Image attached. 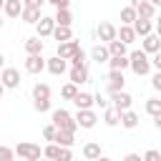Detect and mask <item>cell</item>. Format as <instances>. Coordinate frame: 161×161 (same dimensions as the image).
Returning a JSON list of instances; mask_svg holds the SVG:
<instances>
[{"mask_svg": "<svg viewBox=\"0 0 161 161\" xmlns=\"http://www.w3.org/2000/svg\"><path fill=\"white\" fill-rule=\"evenodd\" d=\"M101 156V143L98 141H88L86 146H83V158L86 161H93V158H98Z\"/></svg>", "mask_w": 161, "mask_h": 161, "instance_id": "obj_24", "label": "cell"}, {"mask_svg": "<svg viewBox=\"0 0 161 161\" xmlns=\"http://www.w3.org/2000/svg\"><path fill=\"white\" fill-rule=\"evenodd\" d=\"M20 10H23V0H5L3 3V13L8 18H20Z\"/></svg>", "mask_w": 161, "mask_h": 161, "instance_id": "obj_18", "label": "cell"}, {"mask_svg": "<svg viewBox=\"0 0 161 161\" xmlns=\"http://www.w3.org/2000/svg\"><path fill=\"white\" fill-rule=\"evenodd\" d=\"M50 35H53L58 43H63V40H70V38H73V30H70V28H65V25H55Z\"/></svg>", "mask_w": 161, "mask_h": 161, "instance_id": "obj_28", "label": "cell"}, {"mask_svg": "<svg viewBox=\"0 0 161 161\" xmlns=\"http://www.w3.org/2000/svg\"><path fill=\"white\" fill-rule=\"evenodd\" d=\"M123 161H143V158H141V153H126Z\"/></svg>", "mask_w": 161, "mask_h": 161, "instance_id": "obj_45", "label": "cell"}, {"mask_svg": "<svg viewBox=\"0 0 161 161\" xmlns=\"http://www.w3.org/2000/svg\"><path fill=\"white\" fill-rule=\"evenodd\" d=\"M20 20L35 25V23L40 20V10H38V8H23V10H20Z\"/></svg>", "mask_w": 161, "mask_h": 161, "instance_id": "obj_26", "label": "cell"}, {"mask_svg": "<svg viewBox=\"0 0 161 161\" xmlns=\"http://www.w3.org/2000/svg\"><path fill=\"white\" fill-rule=\"evenodd\" d=\"M138 3H143V0H131V8H136Z\"/></svg>", "mask_w": 161, "mask_h": 161, "instance_id": "obj_47", "label": "cell"}, {"mask_svg": "<svg viewBox=\"0 0 161 161\" xmlns=\"http://www.w3.org/2000/svg\"><path fill=\"white\" fill-rule=\"evenodd\" d=\"M93 161H113V158H108V156H103V153H101V156H98V158H93Z\"/></svg>", "mask_w": 161, "mask_h": 161, "instance_id": "obj_46", "label": "cell"}, {"mask_svg": "<svg viewBox=\"0 0 161 161\" xmlns=\"http://www.w3.org/2000/svg\"><path fill=\"white\" fill-rule=\"evenodd\" d=\"M0 28H3V18H0Z\"/></svg>", "mask_w": 161, "mask_h": 161, "instance_id": "obj_54", "label": "cell"}, {"mask_svg": "<svg viewBox=\"0 0 161 161\" xmlns=\"http://www.w3.org/2000/svg\"><path fill=\"white\" fill-rule=\"evenodd\" d=\"M123 83H126L123 70H111V73H108V78H106V88H108V93L123 91Z\"/></svg>", "mask_w": 161, "mask_h": 161, "instance_id": "obj_9", "label": "cell"}, {"mask_svg": "<svg viewBox=\"0 0 161 161\" xmlns=\"http://www.w3.org/2000/svg\"><path fill=\"white\" fill-rule=\"evenodd\" d=\"M53 143H58V146H65V148H73L75 138H73V133H70V131H60V128H55Z\"/></svg>", "mask_w": 161, "mask_h": 161, "instance_id": "obj_16", "label": "cell"}, {"mask_svg": "<svg viewBox=\"0 0 161 161\" xmlns=\"http://www.w3.org/2000/svg\"><path fill=\"white\" fill-rule=\"evenodd\" d=\"M78 65H86V53H83V50H78V53L70 58V68H78Z\"/></svg>", "mask_w": 161, "mask_h": 161, "instance_id": "obj_38", "label": "cell"}, {"mask_svg": "<svg viewBox=\"0 0 161 161\" xmlns=\"http://www.w3.org/2000/svg\"><path fill=\"white\" fill-rule=\"evenodd\" d=\"M131 28H133V33H136V38L141 35H148V33H153V18H136L133 23H131Z\"/></svg>", "mask_w": 161, "mask_h": 161, "instance_id": "obj_7", "label": "cell"}, {"mask_svg": "<svg viewBox=\"0 0 161 161\" xmlns=\"http://www.w3.org/2000/svg\"><path fill=\"white\" fill-rule=\"evenodd\" d=\"M45 3H50L53 8H68V0H45Z\"/></svg>", "mask_w": 161, "mask_h": 161, "instance_id": "obj_44", "label": "cell"}, {"mask_svg": "<svg viewBox=\"0 0 161 161\" xmlns=\"http://www.w3.org/2000/svg\"><path fill=\"white\" fill-rule=\"evenodd\" d=\"M53 136H55V126L50 123V126L43 128V138H45V141H53Z\"/></svg>", "mask_w": 161, "mask_h": 161, "instance_id": "obj_40", "label": "cell"}, {"mask_svg": "<svg viewBox=\"0 0 161 161\" xmlns=\"http://www.w3.org/2000/svg\"><path fill=\"white\" fill-rule=\"evenodd\" d=\"M116 38H118L121 43H126V45H131V43L136 40V33H133V28H131V25H121V28L116 30Z\"/></svg>", "mask_w": 161, "mask_h": 161, "instance_id": "obj_21", "label": "cell"}, {"mask_svg": "<svg viewBox=\"0 0 161 161\" xmlns=\"http://www.w3.org/2000/svg\"><path fill=\"white\" fill-rule=\"evenodd\" d=\"M0 83H3L5 88H18V86H20V70H18V68H3Z\"/></svg>", "mask_w": 161, "mask_h": 161, "instance_id": "obj_5", "label": "cell"}, {"mask_svg": "<svg viewBox=\"0 0 161 161\" xmlns=\"http://www.w3.org/2000/svg\"><path fill=\"white\" fill-rule=\"evenodd\" d=\"M108 65H111V70H126L128 68V55H111Z\"/></svg>", "mask_w": 161, "mask_h": 161, "instance_id": "obj_30", "label": "cell"}, {"mask_svg": "<svg viewBox=\"0 0 161 161\" xmlns=\"http://www.w3.org/2000/svg\"><path fill=\"white\" fill-rule=\"evenodd\" d=\"M33 108H35L38 113H45V111H50V98H40V101H33Z\"/></svg>", "mask_w": 161, "mask_h": 161, "instance_id": "obj_36", "label": "cell"}, {"mask_svg": "<svg viewBox=\"0 0 161 161\" xmlns=\"http://www.w3.org/2000/svg\"><path fill=\"white\" fill-rule=\"evenodd\" d=\"M128 68L136 73V75H148L151 73V63H148V55L143 50H133L128 55Z\"/></svg>", "mask_w": 161, "mask_h": 161, "instance_id": "obj_1", "label": "cell"}, {"mask_svg": "<svg viewBox=\"0 0 161 161\" xmlns=\"http://www.w3.org/2000/svg\"><path fill=\"white\" fill-rule=\"evenodd\" d=\"M118 118H121V111H116L113 106L103 108V123L106 126H118Z\"/></svg>", "mask_w": 161, "mask_h": 161, "instance_id": "obj_27", "label": "cell"}, {"mask_svg": "<svg viewBox=\"0 0 161 161\" xmlns=\"http://www.w3.org/2000/svg\"><path fill=\"white\" fill-rule=\"evenodd\" d=\"M111 101H113V108H116V111H128L131 103H133L131 93H126V91H116V93H111Z\"/></svg>", "mask_w": 161, "mask_h": 161, "instance_id": "obj_10", "label": "cell"}, {"mask_svg": "<svg viewBox=\"0 0 161 161\" xmlns=\"http://www.w3.org/2000/svg\"><path fill=\"white\" fill-rule=\"evenodd\" d=\"M55 25H65V28H70V23H73V15H70V10L68 8H55Z\"/></svg>", "mask_w": 161, "mask_h": 161, "instance_id": "obj_20", "label": "cell"}, {"mask_svg": "<svg viewBox=\"0 0 161 161\" xmlns=\"http://www.w3.org/2000/svg\"><path fill=\"white\" fill-rule=\"evenodd\" d=\"M45 68H48L53 75H63V73H65V68H68V60H63V58L53 55V58H48V60H45Z\"/></svg>", "mask_w": 161, "mask_h": 161, "instance_id": "obj_14", "label": "cell"}, {"mask_svg": "<svg viewBox=\"0 0 161 161\" xmlns=\"http://www.w3.org/2000/svg\"><path fill=\"white\" fill-rule=\"evenodd\" d=\"M53 28H55V20H53V18H48V15H40V20L35 23L38 38H48V35L53 33Z\"/></svg>", "mask_w": 161, "mask_h": 161, "instance_id": "obj_12", "label": "cell"}, {"mask_svg": "<svg viewBox=\"0 0 161 161\" xmlns=\"http://www.w3.org/2000/svg\"><path fill=\"white\" fill-rule=\"evenodd\" d=\"M3 65H5V55L0 53V68H3Z\"/></svg>", "mask_w": 161, "mask_h": 161, "instance_id": "obj_49", "label": "cell"}, {"mask_svg": "<svg viewBox=\"0 0 161 161\" xmlns=\"http://www.w3.org/2000/svg\"><path fill=\"white\" fill-rule=\"evenodd\" d=\"M133 10H136V18H156V5H151L148 0L138 3Z\"/></svg>", "mask_w": 161, "mask_h": 161, "instance_id": "obj_19", "label": "cell"}, {"mask_svg": "<svg viewBox=\"0 0 161 161\" xmlns=\"http://www.w3.org/2000/svg\"><path fill=\"white\" fill-rule=\"evenodd\" d=\"M25 53H28V55H38V53H43V38H38V35L28 38V40H25Z\"/></svg>", "mask_w": 161, "mask_h": 161, "instance_id": "obj_22", "label": "cell"}, {"mask_svg": "<svg viewBox=\"0 0 161 161\" xmlns=\"http://www.w3.org/2000/svg\"><path fill=\"white\" fill-rule=\"evenodd\" d=\"M73 121H75L80 128H93V126H96V121H98V116H96L91 108H83V111H78V113L73 116Z\"/></svg>", "mask_w": 161, "mask_h": 161, "instance_id": "obj_6", "label": "cell"}, {"mask_svg": "<svg viewBox=\"0 0 161 161\" xmlns=\"http://www.w3.org/2000/svg\"><path fill=\"white\" fill-rule=\"evenodd\" d=\"M58 148H60V146L50 141V143L43 148V158H50V161H55V156H58Z\"/></svg>", "mask_w": 161, "mask_h": 161, "instance_id": "obj_35", "label": "cell"}, {"mask_svg": "<svg viewBox=\"0 0 161 161\" xmlns=\"http://www.w3.org/2000/svg\"><path fill=\"white\" fill-rule=\"evenodd\" d=\"M118 123H121L123 128H128V131H131V128H136V126H138V113H136V111H131V108H128V111H121Z\"/></svg>", "mask_w": 161, "mask_h": 161, "instance_id": "obj_15", "label": "cell"}, {"mask_svg": "<svg viewBox=\"0 0 161 161\" xmlns=\"http://www.w3.org/2000/svg\"><path fill=\"white\" fill-rule=\"evenodd\" d=\"M38 161H50V158H43V156H40V158H38Z\"/></svg>", "mask_w": 161, "mask_h": 161, "instance_id": "obj_52", "label": "cell"}, {"mask_svg": "<svg viewBox=\"0 0 161 161\" xmlns=\"http://www.w3.org/2000/svg\"><path fill=\"white\" fill-rule=\"evenodd\" d=\"M50 121H53V126L60 128V131H70V133H75V128H78V123L73 121V116H70L65 108H55V111L50 113Z\"/></svg>", "mask_w": 161, "mask_h": 161, "instance_id": "obj_2", "label": "cell"}, {"mask_svg": "<svg viewBox=\"0 0 161 161\" xmlns=\"http://www.w3.org/2000/svg\"><path fill=\"white\" fill-rule=\"evenodd\" d=\"M106 48H108V55H126V43H121L118 38L108 40V43H106Z\"/></svg>", "mask_w": 161, "mask_h": 161, "instance_id": "obj_29", "label": "cell"}, {"mask_svg": "<svg viewBox=\"0 0 161 161\" xmlns=\"http://www.w3.org/2000/svg\"><path fill=\"white\" fill-rule=\"evenodd\" d=\"M78 50H80V45H78V40H73V38L58 43V58H63V60H70Z\"/></svg>", "mask_w": 161, "mask_h": 161, "instance_id": "obj_4", "label": "cell"}, {"mask_svg": "<svg viewBox=\"0 0 161 161\" xmlns=\"http://www.w3.org/2000/svg\"><path fill=\"white\" fill-rule=\"evenodd\" d=\"M0 161H13V156H8V158H0Z\"/></svg>", "mask_w": 161, "mask_h": 161, "instance_id": "obj_51", "label": "cell"}, {"mask_svg": "<svg viewBox=\"0 0 161 161\" xmlns=\"http://www.w3.org/2000/svg\"><path fill=\"white\" fill-rule=\"evenodd\" d=\"M3 96H5V86L0 83V98H3Z\"/></svg>", "mask_w": 161, "mask_h": 161, "instance_id": "obj_50", "label": "cell"}, {"mask_svg": "<svg viewBox=\"0 0 161 161\" xmlns=\"http://www.w3.org/2000/svg\"><path fill=\"white\" fill-rule=\"evenodd\" d=\"M141 40H143V43H141V50H143L146 55H151V53H158V50H161V38H158L156 33H148V35H143Z\"/></svg>", "mask_w": 161, "mask_h": 161, "instance_id": "obj_8", "label": "cell"}, {"mask_svg": "<svg viewBox=\"0 0 161 161\" xmlns=\"http://www.w3.org/2000/svg\"><path fill=\"white\" fill-rule=\"evenodd\" d=\"M75 93H78V86H75V83H65V86L60 88V96H63L65 101H73Z\"/></svg>", "mask_w": 161, "mask_h": 161, "instance_id": "obj_34", "label": "cell"}, {"mask_svg": "<svg viewBox=\"0 0 161 161\" xmlns=\"http://www.w3.org/2000/svg\"><path fill=\"white\" fill-rule=\"evenodd\" d=\"M73 106H75L78 111H83V108H93V96H91V93L78 91V93L73 96Z\"/></svg>", "mask_w": 161, "mask_h": 161, "instance_id": "obj_17", "label": "cell"}, {"mask_svg": "<svg viewBox=\"0 0 161 161\" xmlns=\"http://www.w3.org/2000/svg\"><path fill=\"white\" fill-rule=\"evenodd\" d=\"M141 158H143V161H161V153H158L156 148H148V151H146Z\"/></svg>", "mask_w": 161, "mask_h": 161, "instance_id": "obj_39", "label": "cell"}, {"mask_svg": "<svg viewBox=\"0 0 161 161\" xmlns=\"http://www.w3.org/2000/svg\"><path fill=\"white\" fill-rule=\"evenodd\" d=\"M3 3H5V0H0V10H3Z\"/></svg>", "mask_w": 161, "mask_h": 161, "instance_id": "obj_53", "label": "cell"}, {"mask_svg": "<svg viewBox=\"0 0 161 161\" xmlns=\"http://www.w3.org/2000/svg\"><path fill=\"white\" fill-rule=\"evenodd\" d=\"M148 3H151V5H156V8L161 5V0H148Z\"/></svg>", "mask_w": 161, "mask_h": 161, "instance_id": "obj_48", "label": "cell"}, {"mask_svg": "<svg viewBox=\"0 0 161 161\" xmlns=\"http://www.w3.org/2000/svg\"><path fill=\"white\" fill-rule=\"evenodd\" d=\"M13 153H15V156H20L23 161H38V158L43 156L40 146H38V143H30V141H20V143L13 148Z\"/></svg>", "mask_w": 161, "mask_h": 161, "instance_id": "obj_3", "label": "cell"}, {"mask_svg": "<svg viewBox=\"0 0 161 161\" xmlns=\"http://www.w3.org/2000/svg\"><path fill=\"white\" fill-rule=\"evenodd\" d=\"M70 83H75V86H80V83H88V68H86V65L70 68Z\"/></svg>", "mask_w": 161, "mask_h": 161, "instance_id": "obj_23", "label": "cell"}, {"mask_svg": "<svg viewBox=\"0 0 161 161\" xmlns=\"http://www.w3.org/2000/svg\"><path fill=\"white\" fill-rule=\"evenodd\" d=\"M133 20H136V10H133L131 5L121 8V25H131Z\"/></svg>", "mask_w": 161, "mask_h": 161, "instance_id": "obj_33", "label": "cell"}, {"mask_svg": "<svg viewBox=\"0 0 161 161\" xmlns=\"http://www.w3.org/2000/svg\"><path fill=\"white\" fill-rule=\"evenodd\" d=\"M43 3H45V0H23V8H38V10H40Z\"/></svg>", "mask_w": 161, "mask_h": 161, "instance_id": "obj_42", "label": "cell"}, {"mask_svg": "<svg viewBox=\"0 0 161 161\" xmlns=\"http://www.w3.org/2000/svg\"><path fill=\"white\" fill-rule=\"evenodd\" d=\"M146 113H148L151 118L161 116V101H158V98H148V101H146Z\"/></svg>", "mask_w": 161, "mask_h": 161, "instance_id": "obj_32", "label": "cell"}, {"mask_svg": "<svg viewBox=\"0 0 161 161\" xmlns=\"http://www.w3.org/2000/svg\"><path fill=\"white\" fill-rule=\"evenodd\" d=\"M40 98H50V86L48 83H35L33 86V101H40Z\"/></svg>", "mask_w": 161, "mask_h": 161, "instance_id": "obj_31", "label": "cell"}, {"mask_svg": "<svg viewBox=\"0 0 161 161\" xmlns=\"http://www.w3.org/2000/svg\"><path fill=\"white\" fill-rule=\"evenodd\" d=\"M93 106H98V108H108V101L98 93V96H93Z\"/></svg>", "mask_w": 161, "mask_h": 161, "instance_id": "obj_41", "label": "cell"}, {"mask_svg": "<svg viewBox=\"0 0 161 161\" xmlns=\"http://www.w3.org/2000/svg\"><path fill=\"white\" fill-rule=\"evenodd\" d=\"M25 70L33 73V75L43 73V70H45V58H43L40 53H38V55H28V58H25Z\"/></svg>", "mask_w": 161, "mask_h": 161, "instance_id": "obj_11", "label": "cell"}, {"mask_svg": "<svg viewBox=\"0 0 161 161\" xmlns=\"http://www.w3.org/2000/svg\"><path fill=\"white\" fill-rule=\"evenodd\" d=\"M96 35H98V40H101V43H108V40H113V38H116V25L103 20V23L96 28Z\"/></svg>", "mask_w": 161, "mask_h": 161, "instance_id": "obj_13", "label": "cell"}, {"mask_svg": "<svg viewBox=\"0 0 161 161\" xmlns=\"http://www.w3.org/2000/svg\"><path fill=\"white\" fill-rule=\"evenodd\" d=\"M55 161H73V151H70V148H65V146H60V148H58Z\"/></svg>", "mask_w": 161, "mask_h": 161, "instance_id": "obj_37", "label": "cell"}, {"mask_svg": "<svg viewBox=\"0 0 161 161\" xmlns=\"http://www.w3.org/2000/svg\"><path fill=\"white\" fill-rule=\"evenodd\" d=\"M151 86H153V91H161V73L151 75Z\"/></svg>", "mask_w": 161, "mask_h": 161, "instance_id": "obj_43", "label": "cell"}, {"mask_svg": "<svg viewBox=\"0 0 161 161\" xmlns=\"http://www.w3.org/2000/svg\"><path fill=\"white\" fill-rule=\"evenodd\" d=\"M73 161H80V158H73ZM83 161H86V158H83Z\"/></svg>", "mask_w": 161, "mask_h": 161, "instance_id": "obj_55", "label": "cell"}, {"mask_svg": "<svg viewBox=\"0 0 161 161\" xmlns=\"http://www.w3.org/2000/svg\"><path fill=\"white\" fill-rule=\"evenodd\" d=\"M91 58L96 60V63H108V48H106V43H101V45H93V50H91Z\"/></svg>", "mask_w": 161, "mask_h": 161, "instance_id": "obj_25", "label": "cell"}]
</instances>
